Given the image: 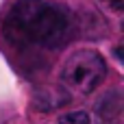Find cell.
Returning a JSON list of instances; mask_svg holds the SVG:
<instances>
[{"instance_id": "cell-1", "label": "cell", "mask_w": 124, "mask_h": 124, "mask_svg": "<svg viewBox=\"0 0 124 124\" xmlns=\"http://www.w3.org/2000/svg\"><path fill=\"white\" fill-rule=\"evenodd\" d=\"M4 28L9 37L20 44L61 48L74 33V17L59 2L17 0L7 15Z\"/></svg>"}, {"instance_id": "cell-2", "label": "cell", "mask_w": 124, "mask_h": 124, "mask_svg": "<svg viewBox=\"0 0 124 124\" xmlns=\"http://www.w3.org/2000/svg\"><path fill=\"white\" fill-rule=\"evenodd\" d=\"M107 76V63L96 50H78L65 59L61 81L70 92L89 94Z\"/></svg>"}, {"instance_id": "cell-3", "label": "cell", "mask_w": 124, "mask_h": 124, "mask_svg": "<svg viewBox=\"0 0 124 124\" xmlns=\"http://www.w3.org/2000/svg\"><path fill=\"white\" fill-rule=\"evenodd\" d=\"M96 124H122L124 122V96L120 89H111L100 96L94 109Z\"/></svg>"}, {"instance_id": "cell-4", "label": "cell", "mask_w": 124, "mask_h": 124, "mask_svg": "<svg viewBox=\"0 0 124 124\" xmlns=\"http://www.w3.org/2000/svg\"><path fill=\"white\" fill-rule=\"evenodd\" d=\"M59 124H92V118L87 111H70L59 116Z\"/></svg>"}, {"instance_id": "cell-5", "label": "cell", "mask_w": 124, "mask_h": 124, "mask_svg": "<svg viewBox=\"0 0 124 124\" xmlns=\"http://www.w3.org/2000/svg\"><path fill=\"white\" fill-rule=\"evenodd\" d=\"M100 2H105L109 9H113V11H122L124 9V0H100Z\"/></svg>"}]
</instances>
